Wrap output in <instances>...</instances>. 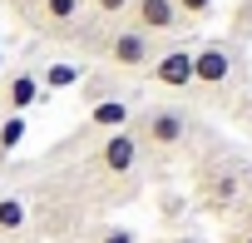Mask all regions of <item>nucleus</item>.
I'll list each match as a JSON object with an SVG mask.
<instances>
[{
  "instance_id": "obj_1",
  "label": "nucleus",
  "mask_w": 252,
  "mask_h": 243,
  "mask_svg": "<svg viewBox=\"0 0 252 243\" xmlns=\"http://www.w3.org/2000/svg\"><path fill=\"white\" fill-rule=\"evenodd\" d=\"M129 134L139 139L144 154H173L193 134V114L183 104H149V109H139L129 119Z\"/></svg>"
},
{
  "instance_id": "obj_2",
  "label": "nucleus",
  "mask_w": 252,
  "mask_h": 243,
  "mask_svg": "<svg viewBox=\"0 0 252 243\" xmlns=\"http://www.w3.org/2000/svg\"><path fill=\"white\" fill-rule=\"evenodd\" d=\"M99 55L114 65V70H149L154 65V35H144V30H134V25H124V30H114L104 45H99Z\"/></svg>"
},
{
  "instance_id": "obj_3",
  "label": "nucleus",
  "mask_w": 252,
  "mask_h": 243,
  "mask_svg": "<svg viewBox=\"0 0 252 243\" xmlns=\"http://www.w3.org/2000/svg\"><path fill=\"white\" fill-rule=\"evenodd\" d=\"M139 159H144V149H139V139H134L129 129L104 134V139H99V149H94V169H99V174H109V179H129V174L139 169Z\"/></svg>"
},
{
  "instance_id": "obj_4",
  "label": "nucleus",
  "mask_w": 252,
  "mask_h": 243,
  "mask_svg": "<svg viewBox=\"0 0 252 243\" xmlns=\"http://www.w3.org/2000/svg\"><path fill=\"white\" fill-rule=\"evenodd\" d=\"M149 80H154L158 89H193V50H188V45L158 50L154 65H149Z\"/></svg>"
},
{
  "instance_id": "obj_5",
  "label": "nucleus",
  "mask_w": 252,
  "mask_h": 243,
  "mask_svg": "<svg viewBox=\"0 0 252 243\" xmlns=\"http://www.w3.org/2000/svg\"><path fill=\"white\" fill-rule=\"evenodd\" d=\"M198 194H203V203H208L213 213L232 208L237 194H242V169H237V164H218V169H208V174L198 179Z\"/></svg>"
},
{
  "instance_id": "obj_6",
  "label": "nucleus",
  "mask_w": 252,
  "mask_h": 243,
  "mask_svg": "<svg viewBox=\"0 0 252 243\" xmlns=\"http://www.w3.org/2000/svg\"><path fill=\"white\" fill-rule=\"evenodd\" d=\"M227 80H232V50H227V45H203V50H193V84L222 89Z\"/></svg>"
},
{
  "instance_id": "obj_7",
  "label": "nucleus",
  "mask_w": 252,
  "mask_h": 243,
  "mask_svg": "<svg viewBox=\"0 0 252 243\" xmlns=\"http://www.w3.org/2000/svg\"><path fill=\"white\" fill-rule=\"evenodd\" d=\"M129 15H134V30H144V35H168V30L183 25L173 0H134Z\"/></svg>"
},
{
  "instance_id": "obj_8",
  "label": "nucleus",
  "mask_w": 252,
  "mask_h": 243,
  "mask_svg": "<svg viewBox=\"0 0 252 243\" xmlns=\"http://www.w3.org/2000/svg\"><path fill=\"white\" fill-rule=\"evenodd\" d=\"M129 119H134V109H129V99H119V94H104V99L89 104V129H94V134L129 129Z\"/></svg>"
},
{
  "instance_id": "obj_9",
  "label": "nucleus",
  "mask_w": 252,
  "mask_h": 243,
  "mask_svg": "<svg viewBox=\"0 0 252 243\" xmlns=\"http://www.w3.org/2000/svg\"><path fill=\"white\" fill-rule=\"evenodd\" d=\"M40 75L35 70H15V75H5V109L10 114H30L35 104H40Z\"/></svg>"
},
{
  "instance_id": "obj_10",
  "label": "nucleus",
  "mask_w": 252,
  "mask_h": 243,
  "mask_svg": "<svg viewBox=\"0 0 252 243\" xmlns=\"http://www.w3.org/2000/svg\"><path fill=\"white\" fill-rule=\"evenodd\" d=\"M25 223H30V208H25V199H15V194H0V238L20 233Z\"/></svg>"
},
{
  "instance_id": "obj_11",
  "label": "nucleus",
  "mask_w": 252,
  "mask_h": 243,
  "mask_svg": "<svg viewBox=\"0 0 252 243\" xmlns=\"http://www.w3.org/2000/svg\"><path fill=\"white\" fill-rule=\"evenodd\" d=\"M40 15L50 25H74L84 15V0H40Z\"/></svg>"
},
{
  "instance_id": "obj_12",
  "label": "nucleus",
  "mask_w": 252,
  "mask_h": 243,
  "mask_svg": "<svg viewBox=\"0 0 252 243\" xmlns=\"http://www.w3.org/2000/svg\"><path fill=\"white\" fill-rule=\"evenodd\" d=\"M79 80H84L79 65H64V60H60V65H50V70L40 75V89H74Z\"/></svg>"
},
{
  "instance_id": "obj_13",
  "label": "nucleus",
  "mask_w": 252,
  "mask_h": 243,
  "mask_svg": "<svg viewBox=\"0 0 252 243\" xmlns=\"http://www.w3.org/2000/svg\"><path fill=\"white\" fill-rule=\"evenodd\" d=\"M25 139V114H5L0 119V154H15Z\"/></svg>"
},
{
  "instance_id": "obj_14",
  "label": "nucleus",
  "mask_w": 252,
  "mask_h": 243,
  "mask_svg": "<svg viewBox=\"0 0 252 243\" xmlns=\"http://www.w3.org/2000/svg\"><path fill=\"white\" fill-rule=\"evenodd\" d=\"M173 5H178L183 20H203V15L213 10V0H173Z\"/></svg>"
},
{
  "instance_id": "obj_15",
  "label": "nucleus",
  "mask_w": 252,
  "mask_h": 243,
  "mask_svg": "<svg viewBox=\"0 0 252 243\" xmlns=\"http://www.w3.org/2000/svg\"><path fill=\"white\" fill-rule=\"evenodd\" d=\"M89 5H94L99 15H109V20H114V15H129V5H134V0H89Z\"/></svg>"
},
{
  "instance_id": "obj_16",
  "label": "nucleus",
  "mask_w": 252,
  "mask_h": 243,
  "mask_svg": "<svg viewBox=\"0 0 252 243\" xmlns=\"http://www.w3.org/2000/svg\"><path fill=\"white\" fill-rule=\"evenodd\" d=\"M94 243H139V233H134V228H104Z\"/></svg>"
},
{
  "instance_id": "obj_17",
  "label": "nucleus",
  "mask_w": 252,
  "mask_h": 243,
  "mask_svg": "<svg viewBox=\"0 0 252 243\" xmlns=\"http://www.w3.org/2000/svg\"><path fill=\"white\" fill-rule=\"evenodd\" d=\"M227 243H252V223H247V228H237V233H227Z\"/></svg>"
},
{
  "instance_id": "obj_18",
  "label": "nucleus",
  "mask_w": 252,
  "mask_h": 243,
  "mask_svg": "<svg viewBox=\"0 0 252 243\" xmlns=\"http://www.w3.org/2000/svg\"><path fill=\"white\" fill-rule=\"evenodd\" d=\"M163 243H198L193 233H178V238H163Z\"/></svg>"
},
{
  "instance_id": "obj_19",
  "label": "nucleus",
  "mask_w": 252,
  "mask_h": 243,
  "mask_svg": "<svg viewBox=\"0 0 252 243\" xmlns=\"http://www.w3.org/2000/svg\"><path fill=\"white\" fill-rule=\"evenodd\" d=\"M0 80H5V50H0Z\"/></svg>"
}]
</instances>
